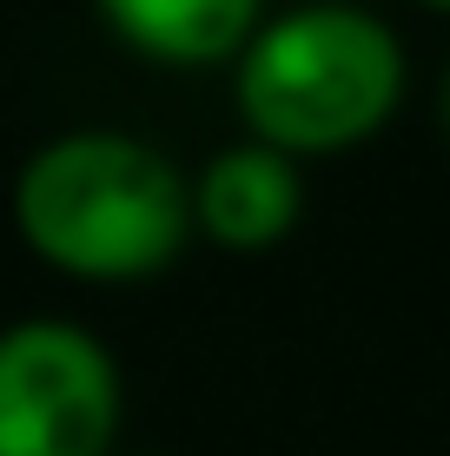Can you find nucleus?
<instances>
[{"label": "nucleus", "mask_w": 450, "mask_h": 456, "mask_svg": "<svg viewBox=\"0 0 450 456\" xmlns=\"http://www.w3.org/2000/svg\"><path fill=\"white\" fill-rule=\"evenodd\" d=\"M13 218L73 278H146L185 245L192 192L173 159L127 133H67L20 166Z\"/></svg>", "instance_id": "nucleus-1"}, {"label": "nucleus", "mask_w": 450, "mask_h": 456, "mask_svg": "<svg viewBox=\"0 0 450 456\" xmlns=\"http://www.w3.org/2000/svg\"><path fill=\"white\" fill-rule=\"evenodd\" d=\"M405 46L358 7H299L258 27L239 60V113L272 152H345L391 119Z\"/></svg>", "instance_id": "nucleus-2"}, {"label": "nucleus", "mask_w": 450, "mask_h": 456, "mask_svg": "<svg viewBox=\"0 0 450 456\" xmlns=\"http://www.w3.org/2000/svg\"><path fill=\"white\" fill-rule=\"evenodd\" d=\"M119 370L106 344L60 318L0 331V456H106Z\"/></svg>", "instance_id": "nucleus-3"}, {"label": "nucleus", "mask_w": 450, "mask_h": 456, "mask_svg": "<svg viewBox=\"0 0 450 456\" xmlns=\"http://www.w3.org/2000/svg\"><path fill=\"white\" fill-rule=\"evenodd\" d=\"M299 172L272 146H232L206 166L192 192V218L225 251H266L299 225Z\"/></svg>", "instance_id": "nucleus-4"}, {"label": "nucleus", "mask_w": 450, "mask_h": 456, "mask_svg": "<svg viewBox=\"0 0 450 456\" xmlns=\"http://www.w3.org/2000/svg\"><path fill=\"white\" fill-rule=\"evenodd\" d=\"M266 0H100L106 27L166 67H212V60L252 46Z\"/></svg>", "instance_id": "nucleus-5"}, {"label": "nucleus", "mask_w": 450, "mask_h": 456, "mask_svg": "<svg viewBox=\"0 0 450 456\" xmlns=\"http://www.w3.org/2000/svg\"><path fill=\"white\" fill-rule=\"evenodd\" d=\"M444 119H450V80H444Z\"/></svg>", "instance_id": "nucleus-6"}, {"label": "nucleus", "mask_w": 450, "mask_h": 456, "mask_svg": "<svg viewBox=\"0 0 450 456\" xmlns=\"http://www.w3.org/2000/svg\"><path fill=\"white\" fill-rule=\"evenodd\" d=\"M424 7H444V13H450V0H424Z\"/></svg>", "instance_id": "nucleus-7"}]
</instances>
